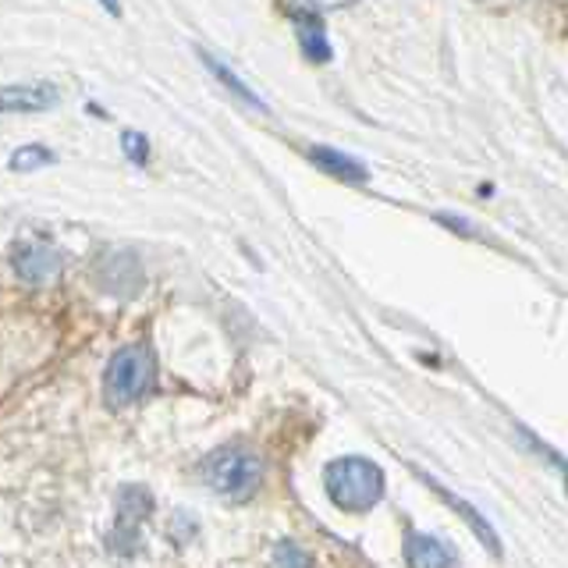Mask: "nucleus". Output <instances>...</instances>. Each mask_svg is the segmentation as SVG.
<instances>
[{
  "label": "nucleus",
  "mask_w": 568,
  "mask_h": 568,
  "mask_svg": "<svg viewBox=\"0 0 568 568\" xmlns=\"http://www.w3.org/2000/svg\"><path fill=\"white\" fill-rule=\"evenodd\" d=\"M331 501L345 511H369L384 497V473L366 458H337L324 473Z\"/></svg>",
  "instance_id": "1"
},
{
  "label": "nucleus",
  "mask_w": 568,
  "mask_h": 568,
  "mask_svg": "<svg viewBox=\"0 0 568 568\" xmlns=\"http://www.w3.org/2000/svg\"><path fill=\"white\" fill-rule=\"evenodd\" d=\"M156 381V363H153V352L146 345H129L114 352V359L106 363L103 373V395L111 408H124L139 402Z\"/></svg>",
  "instance_id": "2"
},
{
  "label": "nucleus",
  "mask_w": 568,
  "mask_h": 568,
  "mask_svg": "<svg viewBox=\"0 0 568 568\" xmlns=\"http://www.w3.org/2000/svg\"><path fill=\"white\" fill-rule=\"evenodd\" d=\"M203 476H206V484L224 497H248L260 487L263 466L256 455H248L242 448H224L203 462Z\"/></svg>",
  "instance_id": "3"
},
{
  "label": "nucleus",
  "mask_w": 568,
  "mask_h": 568,
  "mask_svg": "<svg viewBox=\"0 0 568 568\" xmlns=\"http://www.w3.org/2000/svg\"><path fill=\"white\" fill-rule=\"evenodd\" d=\"M61 103V89L53 82H14L0 85V114H43Z\"/></svg>",
  "instance_id": "4"
},
{
  "label": "nucleus",
  "mask_w": 568,
  "mask_h": 568,
  "mask_svg": "<svg viewBox=\"0 0 568 568\" xmlns=\"http://www.w3.org/2000/svg\"><path fill=\"white\" fill-rule=\"evenodd\" d=\"M11 266L26 284H50L64 271V256L47 242H26V245L14 248Z\"/></svg>",
  "instance_id": "5"
},
{
  "label": "nucleus",
  "mask_w": 568,
  "mask_h": 568,
  "mask_svg": "<svg viewBox=\"0 0 568 568\" xmlns=\"http://www.w3.org/2000/svg\"><path fill=\"white\" fill-rule=\"evenodd\" d=\"M195 53H200V61H203V68L210 71V75L217 79L239 103H245L248 111H256V114H271V106H266V100H263L260 93H253V85H248L224 58H217V53H213V50H203V47H195Z\"/></svg>",
  "instance_id": "6"
},
{
  "label": "nucleus",
  "mask_w": 568,
  "mask_h": 568,
  "mask_svg": "<svg viewBox=\"0 0 568 568\" xmlns=\"http://www.w3.org/2000/svg\"><path fill=\"white\" fill-rule=\"evenodd\" d=\"M292 22H295V36H298V50L302 58L313 64H327L334 58L327 29L320 22V14L313 8H292Z\"/></svg>",
  "instance_id": "7"
},
{
  "label": "nucleus",
  "mask_w": 568,
  "mask_h": 568,
  "mask_svg": "<svg viewBox=\"0 0 568 568\" xmlns=\"http://www.w3.org/2000/svg\"><path fill=\"white\" fill-rule=\"evenodd\" d=\"M310 160H313V164H316L320 171H324V174L337 178V182H348V185H363L366 178H369V171H366L363 160H355V156H348L345 150H334V146H313V150H310Z\"/></svg>",
  "instance_id": "8"
},
{
  "label": "nucleus",
  "mask_w": 568,
  "mask_h": 568,
  "mask_svg": "<svg viewBox=\"0 0 568 568\" xmlns=\"http://www.w3.org/2000/svg\"><path fill=\"white\" fill-rule=\"evenodd\" d=\"M405 558H408V568H452L455 565L452 550L437 537H426V532H413V537H408Z\"/></svg>",
  "instance_id": "9"
},
{
  "label": "nucleus",
  "mask_w": 568,
  "mask_h": 568,
  "mask_svg": "<svg viewBox=\"0 0 568 568\" xmlns=\"http://www.w3.org/2000/svg\"><path fill=\"white\" fill-rule=\"evenodd\" d=\"M118 511H121V529H129L135 532V526L146 519V515L153 511V501H150V494L146 490H139V487H124L121 490V501H118Z\"/></svg>",
  "instance_id": "10"
},
{
  "label": "nucleus",
  "mask_w": 568,
  "mask_h": 568,
  "mask_svg": "<svg viewBox=\"0 0 568 568\" xmlns=\"http://www.w3.org/2000/svg\"><path fill=\"white\" fill-rule=\"evenodd\" d=\"M53 160H58V153H53L50 146H43V142H29V146H18V150L8 156V168H11L14 174H29V171L50 168Z\"/></svg>",
  "instance_id": "11"
},
{
  "label": "nucleus",
  "mask_w": 568,
  "mask_h": 568,
  "mask_svg": "<svg viewBox=\"0 0 568 568\" xmlns=\"http://www.w3.org/2000/svg\"><path fill=\"white\" fill-rule=\"evenodd\" d=\"M121 150H124V156H129L135 168H146L150 164V139L142 135V132L124 129L121 132Z\"/></svg>",
  "instance_id": "12"
},
{
  "label": "nucleus",
  "mask_w": 568,
  "mask_h": 568,
  "mask_svg": "<svg viewBox=\"0 0 568 568\" xmlns=\"http://www.w3.org/2000/svg\"><path fill=\"white\" fill-rule=\"evenodd\" d=\"M274 568H313V558L298 544H277Z\"/></svg>",
  "instance_id": "13"
},
{
  "label": "nucleus",
  "mask_w": 568,
  "mask_h": 568,
  "mask_svg": "<svg viewBox=\"0 0 568 568\" xmlns=\"http://www.w3.org/2000/svg\"><path fill=\"white\" fill-rule=\"evenodd\" d=\"M313 11H345V8H355L359 0H306Z\"/></svg>",
  "instance_id": "14"
},
{
  "label": "nucleus",
  "mask_w": 568,
  "mask_h": 568,
  "mask_svg": "<svg viewBox=\"0 0 568 568\" xmlns=\"http://www.w3.org/2000/svg\"><path fill=\"white\" fill-rule=\"evenodd\" d=\"M100 4H103V11H106V14H114V18L121 14V4H118V0H100Z\"/></svg>",
  "instance_id": "15"
}]
</instances>
